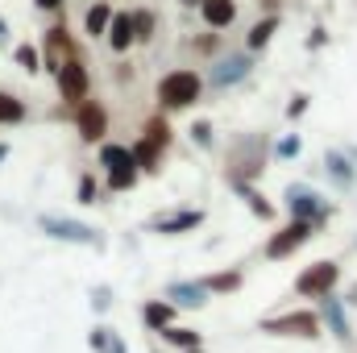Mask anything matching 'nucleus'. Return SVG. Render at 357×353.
<instances>
[{
    "mask_svg": "<svg viewBox=\"0 0 357 353\" xmlns=\"http://www.w3.org/2000/svg\"><path fill=\"white\" fill-rule=\"evenodd\" d=\"M258 329L270 337H295V341H316L320 337V316L299 308V312H282V316H262Z\"/></svg>",
    "mask_w": 357,
    "mask_h": 353,
    "instance_id": "obj_1",
    "label": "nucleus"
},
{
    "mask_svg": "<svg viewBox=\"0 0 357 353\" xmlns=\"http://www.w3.org/2000/svg\"><path fill=\"white\" fill-rule=\"evenodd\" d=\"M199 91H204V80L195 71H171L158 84V100H162V108H191L199 100Z\"/></svg>",
    "mask_w": 357,
    "mask_h": 353,
    "instance_id": "obj_2",
    "label": "nucleus"
},
{
    "mask_svg": "<svg viewBox=\"0 0 357 353\" xmlns=\"http://www.w3.org/2000/svg\"><path fill=\"white\" fill-rule=\"evenodd\" d=\"M287 208H291L295 220H307V225H316V229H324V220H328L324 195L312 191L307 183H291V187H287Z\"/></svg>",
    "mask_w": 357,
    "mask_h": 353,
    "instance_id": "obj_3",
    "label": "nucleus"
},
{
    "mask_svg": "<svg viewBox=\"0 0 357 353\" xmlns=\"http://www.w3.org/2000/svg\"><path fill=\"white\" fill-rule=\"evenodd\" d=\"M38 225H42V233H46V237H54V241L91 246V250H100V246H104L100 229H91V225H79V220H67V216H42Z\"/></svg>",
    "mask_w": 357,
    "mask_h": 353,
    "instance_id": "obj_4",
    "label": "nucleus"
},
{
    "mask_svg": "<svg viewBox=\"0 0 357 353\" xmlns=\"http://www.w3.org/2000/svg\"><path fill=\"white\" fill-rule=\"evenodd\" d=\"M337 283H341V266L333 262V258H324V262H312L307 270H299L295 291L299 295H312V299H324V295H333Z\"/></svg>",
    "mask_w": 357,
    "mask_h": 353,
    "instance_id": "obj_5",
    "label": "nucleus"
},
{
    "mask_svg": "<svg viewBox=\"0 0 357 353\" xmlns=\"http://www.w3.org/2000/svg\"><path fill=\"white\" fill-rule=\"evenodd\" d=\"M100 167L108 171V187L112 191H129L137 183V167H133V154L125 146H100Z\"/></svg>",
    "mask_w": 357,
    "mask_h": 353,
    "instance_id": "obj_6",
    "label": "nucleus"
},
{
    "mask_svg": "<svg viewBox=\"0 0 357 353\" xmlns=\"http://www.w3.org/2000/svg\"><path fill=\"white\" fill-rule=\"evenodd\" d=\"M54 71H59V96H63L67 104H79V100H88V67H84V59H79V54L63 59Z\"/></svg>",
    "mask_w": 357,
    "mask_h": 353,
    "instance_id": "obj_7",
    "label": "nucleus"
},
{
    "mask_svg": "<svg viewBox=\"0 0 357 353\" xmlns=\"http://www.w3.org/2000/svg\"><path fill=\"white\" fill-rule=\"evenodd\" d=\"M320 229L316 225H307V220H291L287 229H278L274 237L266 241V258H287V254H295L303 241H312Z\"/></svg>",
    "mask_w": 357,
    "mask_h": 353,
    "instance_id": "obj_8",
    "label": "nucleus"
},
{
    "mask_svg": "<svg viewBox=\"0 0 357 353\" xmlns=\"http://www.w3.org/2000/svg\"><path fill=\"white\" fill-rule=\"evenodd\" d=\"M75 129H79L84 142H104V133H108V112H104V104L79 100V104H75Z\"/></svg>",
    "mask_w": 357,
    "mask_h": 353,
    "instance_id": "obj_9",
    "label": "nucleus"
},
{
    "mask_svg": "<svg viewBox=\"0 0 357 353\" xmlns=\"http://www.w3.org/2000/svg\"><path fill=\"white\" fill-rule=\"evenodd\" d=\"M199 225H204V212H199V208H191V212H171V216H158V220L150 225V233L178 237V233H191V229H199Z\"/></svg>",
    "mask_w": 357,
    "mask_h": 353,
    "instance_id": "obj_10",
    "label": "nucleus"
},
{
    "mask_svg": "<svg viewBox=\"0 0 357 353\" xmlns=\"http://www.w3.org/2000/svg\"><path fill=\"white\" fill-rule=\"evenodd\" d=\"M229 183H233V191H237V195L245 200V208H250V212H254L258 220H274V204H270L266 195H262V191H258V187L250 183V179H233V175H229Z\"/></svg>",
    "mask_w": 357,
    "mask_h": 353,
    "instance_id": "obj_11",
    "label": "nucleus"
},
{
    "mask_svg": "<svg viewBox=\"0 0 357 353\" xmlns=\"http://www.w3.org/2000/svg\"><path fill=\"white\" fill-rule=\"evenodd\" d=\"M167 303H171V308H191V312H199V308L208 303V291H204L199 283H187V278H183V283H171V287H167Z\"/></svg>",
    "mask_w": 357,
    "mask_h": 353,
    "instance_id": "obj_12",
    "label": "nucleus"
},
{
    "mask_svg": "<svg viewBox=\"0 0 357 353\" xmlns=\"http://www.w3.org/2000/svg\"><path fill=\"white\" fill-rule=\"evenodd\" d=\"M324 167H328L333 183H337V187H345V191L357 183V167H354V158H349L345 150H328V154H324Z\"/></svg>",
    "mask_w": 357,
    "mask_h": 353,
    "instance_id": "obj_13",
    "label": "nucleus"
},
{
    "mask_svg": "<svg viewBox=\"0 0 357 353\" xmlns=\"http://www.w3.org/2000/svg\"><path fill=\"white\" fill-rule=\"evenodd\" d=\"M42 50H46L42 67H50V71H54L63 59H71V38H67V29H63V25H54V29H50V38L42 42Z\"/></svg>",
    "mask_w": 357,
    "mask_h": 353,
    "instance_id": "obj_14",
    "label": "nucleus"
},
{
    "mask_svg": "<svg viewBox=\"0 0 357 353\" xmlns=\"http://www.w3.org/2000/svg\"><path fill=\"white\" fill-rule=\"evenodd\" d=\"M245 71H250V54H233V59L216 63V71H212V88H229V84L245 80Z\"/></svg>",
    "mask_w": 357,
    "mask_h": 353,
    "instance_id": "obj_15",
    "label": "nucleus"
},
{
    "mask_svg": "<svg viewBox=\"0 0 357 353\" xmlns=\"http://www.w3.org/2000/svg\"><path fill=\"white\" fill-rule=\"evenodd\" d=\"M199 13H204V21L212 29H225V25L237 21V4L233 0H199Z\"/></svg>",
    "mask_w": 357,
    "mask_h": 353,
    "instance_id": "obj_16",
    "label": "nucleus"
},
{
    "mask_svg": "<svg viewBox=\"0 0 357 353\" xmlns=\"http://www.w3.org/2000/svg\"><path fill=\"white\" fill-rule=\"evenodd\" d=\"M104 38L112 42V50H116V54H125V50L133 46V25H129V13H112V21H108Z\"/></svg>",
    "mask_w": 357,
    "mask_h": 353,
    "instance_id": "obj_17",
    "label": "nucleus"
},
{
    "mask_svg": "<svg viewBox=\"0 0 357 353\" xmlns=\"http://www.w3.org/2000/svg\"><path fill=\"white\" fill-rule=\"evenodd\" d=\"M142 320H146V329L162 333L167 324H175V308H171L167 299H146V303H142Z\"/></svg>",
    "mask_w": 357,
    "mask_h": 353,
    "instance_id": "obj_18",
    "label": "nucleus"
},
{
    "mask_svg": "<svg viewBox=\"0 0 357 353\" xmlns=\"http://www.w3.org/2000/svg\"><path fill=\"white\" fill-rule=\"evenodd\" d=\"M88 341H91V350L96 353H129V345L121 341V333L108 329V324H96V329L88 333Z\"/></svg>",
    "mask_w": 357,
    "mask_h": 353,
    "instance_id": "obj_19",
    "label": "nucleus"
},
{
    "mask_svg": "<svg viewBox=\"0 0 357 353\" xmlns=\"http://www.w3.org/2000/svg\"><path fill=\"white\" fill-rule=\"evenodd\" d=\"M129 154H133L137 175H142V171H150V175H154V171H158V154H162V146H158V142H150V137H142Z\"/></svg>",
    "mask_w": 357,
    "mask_h": 353,
    "instance_id": "obj_20",
    "label": "nucleus"
},
{
    "mask_svg": "<svg viewBox=\"0 0 357 353\" xmlns=\"http://www.w3.org/2000/svg\"><path fill=\"white\" fill-rule=\"evenodd\" d=\"M108 21H112V0H96L88 8V17H84V29H88L91 38H104Z\"/></svg>",
    "mask_w": 357,
    "mask_h": 353,
    "instance_id": "obj_21",
    "label": "nucleus"
},
{
    "mask_svg": "<svg viewBox=\"0 0 357 353\" xmlns=\"http://www.w3.org/2000/svg\"><path fill=\"white\" fill-rule=\"evenodd\" d=\"M199 287H204V291H212V295H229V291H237V287H241V266H233V270H225V274H208Z\"/></svg>",
    "mask_w": 357,
    "mask_h": 353,
    "instance_id": "obj_22",
    "label": "nucleus"
},
{
    "mask_svg": "<svg viewBox=\"0 0 357 353\" xmlns=\"http://www.w3.org/2000/svg\"><path fill=\"white\" fill-rule=\"evenodd\" d=\"M158 337H162L167 345H175V350H199V333H195V329H178V324H167Z\"/></svg>",
    "mask_w": 357,
    "mask_h": 353,
    "instance_id": "obj_23",
    "label": "nucleus"
},
{
    "mask_svg": "<svg viewBox=\"0 0 357 353\" xmlns=\"http://www.w3.org/2000/svg\"><path fill=\"white\" fill-rule=\"evenodd\" d=\"M324 320L333 324V333L349 345V320H345V312H341V303L333 299V295H324Z\"/></svg>",
    "mask_w": 357,
    "mask_h": 353,
    "instance_id": "obj_24",
    "label": "nucleus"
},
{
    "mask_svg": "<svg viewBox=\"0 0 357 353\" xmlns=\"http://www.w3.org/2000/svg\"><path fill=\"white\" fill-rule=\"evenodd\" d=\"M274 29H278V17L270 13V17H262V21L250 29V38H245V50H262L270 38H274Z\"/></svg>",
    "mask_w": 357,
    "mask_h": 353,
    "instance_id": "obj_25",
    "label": "nucleus"
},
{
    "mask_svg": "<svg viewBox=\"0 0 357 353\" xmlns=\"http://www.w3.org/2000/svg\"><path fill=\"white\" fill-rule=\"evenodd\" d=\"M129 25H133V42H150L154 38V13L137 8V13H129Z\"/></svg>",
    "mask_w": 357,
    "mask_h": 353,
    "instance_id": "obj_26",
    "label": "nucleus"
},
{
    "mask_svg": "<svg viewBox=\"0 0 357 353\" xmlns=\"http://www.w3.org/2000/svg\"><path fill=\"white\" fill-rule=\"evenodd\" d=\"M25 117V104L17 100V96H8V91H0V125H17Z\"/></svg>",
    "mask_w": 357,
    "mask_h": 353,
    "instance_id": "obj_27",
    "label": "nucleus"
},
{
    "mask_svg": "<svg viewBox=\"0 0 357 353\" xmlns=\"http://www.w3.org/2000/svg\"><path fill=\"white\" fill-rule=\"evenodd\" d=\"M13 54H17V63H21L29 75H38V71H42V54H38V46H29V42H25V46H17Z\"/></svg>",
    "mask_w": 357,
    "mask_h": 353,
    "instance_id": "obj_28",
    "label": "nucleus"
},
{
    "mask_svg": "<svg viewBox=\"0 0 357 353\" xmlns=\"http://www.w3.org/2000/svg\"><path fill=\"white\" fill-rule=\"evenodd\" d=\"M307 104H312V96H307V91H295V96H291V104H287V117H291V121H299V117L307 112Z\"/></svg>",
    "mask_w": 357,
    "mask_h": 353,
    "instance_id": "obj_29",
    "label": "nucleus"
},
{
    "mask_svg": "<svg viewBox=\"0 0 357 353\" xmlns=\"http://www.w3.org/2000/svg\"><path fill=\"white\" fill-rule=\"evenodd\" d=\"M191 142L195 146H212V121H195L191 125Z\"/></svg>",
    "mask_w": 357,
    "mask_h": 353,
    "instance_id": "obj_30",
    "label": "nucleus"
},
{
    "mask_svg": "<svg viewBox=\"0 0 357 353\" xmlns=\"http://www.w3.org/2000/svg\"><path fill=\"white\" fill-rule=\"evenodd\" d=\"M75 195H79V204H96V179H91V175H79Z\"/></svg>",
    "mask_w": 357,
    "mask_h": 353,
    "instance_id": "obj_31",
    "label": "nucleus"
},
{
    "mask_svg": "<svg viewBox=\"0 0 357 353\" xmlns=\"http://www.w3.org/2000/svg\"><path fill=\"white\" fill-rule=\"evenodd\" d=\"M274 154H278V158H295V154H299V137H278V142H274Z\"/></svg>",
    "mask_w": 357,
    "mask_h": 353,
    "instance_id": "obj_32",
    "label": "nucleus"
},
{
    "mask_svg": "<svg viewBox=\"0 0 357 353\" xmlns=\"http://www.w3.org/2000/svg\"><path fill=\"white\" fill-rule=\"evenodd\" d=\"M91 308H96V312H108V308H112V291H108V287H96V291H91Z\"/></svg>",
    "mask_w": 357,
    "mask_h": 353,
    "instance_id": "obj_33",
    "label": "nucleus"
},
{
    "mask_svg": "<svg viewBox=\"0 0 357 353\" xmlns=\"http://www.w3.org/2000/svg\"><path fill=\"white\" fill-rule=\"evenodd\" d=\"M33 4H38V8H59L63 0H33Z\"/></svg>",
    "mask_w": 357,
    "mask_h": 353,
    "instance_id": "obj_34",
    "label": "nucleus"
},
{
    "mask_svg": "<svg viewBox=\"0 0 357 353\" xmlns=\"http://www.w3.org/2000/svg\"><path fill=\"white\" fill-rule=\"evenodd\" d=\"M345 299H349V303H354V308H357V283H354V287H349V295H345Z\"/></svg>",
    "mask_w": 357,
    "mask_h": 353,
    "instance_id": "obj_35",
    "label": "nucleus"
},
{
    "mask_svg": "<svg viewBox=\"0 0 357 353\" xmlns=\"http://www.w3.org/2000/svg\"><path fill=\"white\" fill-rule=\"evenodd\" d=\"M4 38H8V25H4V17H0V42H4Z\"/></svg>",
    "mask_w": 357,
    "mask_h": 353,
    "instance_id": "obj_36",
    "label": "nucleus"
},
{
    "mask_svg": "<svg viewBox=\"0 0 357 353\" xmlns=\"http://www.w3.org/2000/svg\"><path fill=\"white\" fill-rule=\"evenodd\" d=\"M345 154H349V158H354V167H357V146H354V150H345Z\"/></svg>",
    "mask_w": 357,
    "mask_h": 353,
    "instance_id": "obj_37",
    "label": "nucleus"
},
{
    "mask_svg": "<svg viewBox=\"0 0 357 353\" xmlns=\"http://www.w3.org/2000/svg\"><path fill=\"white\" fill-rule=\"evenodd\" d=\"M4 154H8V146H0V158H4Z\"/></svg>",
    "mask_w": 357,
    "mask_h": 353,
    "instance_id": "obj_38",
    "label": "nucleus"
},
{
    "mask_svg": "<svg viewBox=\"0 0 357 353\" xmlns=\"http://www.w3.org/2000/svg\"><path fill=\"white\" fill-rule=\"evenodd\" d=\"M262 4H266V8H274V0H262Z\"/></svg>",
    "mask_w": 357,
    "mask_h": 353,
    "instance_id": "obj_39",
    "label": "nucleus"
},
{
    "mask_svg": "<svg viewBox=\"0 0 357 353\" xmlns=\"http://www.w3.org/2000/svg\"><path fill=\"white\" fill-rule=\"evenodd\" d=\"M183 353H204V350H183Z\"/></svg>",
    "mask_w": 357,
    "mask_h": 353,
    "instance_id": "obj_40",
    "label": "nucleus"
},
{
    "mask_svg": "<svg viewBox=\"0 0 357 353\" xmlns=\"http://www.w3.org/2000/svg\"><path fill=\"white\" fill-rule=\"evenodd\" d=\"M183 4H199V0H183Z\"/></svg>",
    "mask_w": 357,
    "mask_h": 353,
    "instance_id": "obj_41",
    "label": "nucleus"
}]
</instances>
